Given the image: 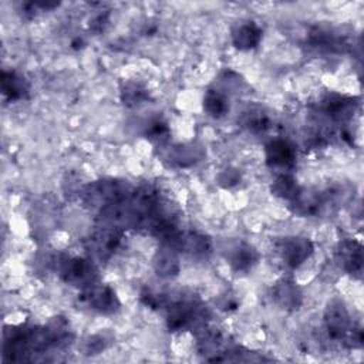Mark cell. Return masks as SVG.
<instances>
[{
  "mask_svg": "<svg viewBox=\"0 0 364 364\" xmlns=\"http://www.w3.org/2000/svg\"><path fill=\"white\" fill-rule=\"evenodd\" d=\"M70 343V331L63 317H54L47 326H18L4 331L3 357L10 361H31L34 354L50 348H63Z\"/></svg>",
  "mask_w": 364,
  "mask_h": 364,
  "instance_id": "cell-1",
  "label": "cell"
},
{
  "mask_svg": "<svg viewBox=\"0 0 364 364\" xmlns=\"http://www.w3.org/2000/svg\"><path fill=\"white\" fill-rule=\"evenodd\" d=\"M166 306V326L169 331L199 330L206 326L209 309L195 296H181Z\"/></svg>",
  "mask_w": 364,
  "mask_h": 364,
  "instance_id": "cell-2",
  "label": "cell"
},
{
  "mask_svg": "<svg viewBox=\"0 0 364 364\" xmlns=\"http://www.w3.org/2000/svg\"><path fill=\"white\" fill-rule=\"evenodd\" d=\"M324 327L328 337L334 341L348 347H361L363 344L361 328L353 324L347 307L338 300H333L327 304L324 311Z\"/></svg>",
  "mask_w": 364,
  "mask_h": 364,
  "instance_id": "cell-3",
  "label": "cell"
},
{
  "mask_svg": "<svg viewBox=\"0 0 364 364\" xmlns=\"http://www.w3.org/2000/svg\"><path fill=\"white\" fill-rule=\"evenodd\" d=\"M54 266L67 284L81 290L98 280V270L91 259L61 255L54 260Z\"/></svg>",
  "mask_w": 364,
  "mask_h": 364,
  "instance_id": "cell-4",
  "label": "cell"
},
{
  "mask_svg": "<svg viewBox=\"0 0 364 364\" xmlns=\"http://www.w3.org/2000/svg\"><path fill=\"white\" fill-rule=\"evenodd\" d=\"M131 192L127 182L117 179H104L87 185L82 191V199L90 206H97L101 209L121 200Z\"/></svg>",
  "mask_w": 364,
  "mask_h": 364,
  "instance_id": "cell-5",
  "label": "cell"
},
{
  "mask_svg": "<svg viewBox=\"0 0 364 364\" xmlns=\"http://www.w3.org/2000/svg\"><path fill=\"white\" fill-rule=\"evenodd\" d=\"M78 300L100 314H114L121 307V301L115 290L108 284H101L98 282L82 289L78 294Z\"/></svg>",
  "mask_w": 364,
  "mask_h": 364,
  "instance_id": "cell-6",
  "label": "cell"
},
{
  "mask_svg": "<svg viewBox=\"0 0 364 364\" xmlns=\"http://www.w3.org/2000/svg\"><path fill=\"white\" fill-rule=\"evenodd\" d=\"M122 242V230L105 226L87 240V252L92 262H107L114 256Z\"/></svg>",
  "mask_w": 364,
  "mask_h": 364,
  "instance_id": "cell-7",
  "label": "cell"
},
{
  "mask_svg": "<svg viewBox=\"0 0 364 364\" xmlns=\"http://www.w3.org/2000/svg\"><path fill=\"white\" fill-rule=\"evenodd\" d=\"M277 253L290 269L300 267L314 252V245L304 236H286L276 243Z\"/></svg>",
  "mask_w": 364,
  "mask_h": 364,
  "instance_id": "cell-8",
  "label": "cell"
},
{
  "mask_svg": "<svg viewBox=\"0 0 364 364\" xmlns=\"http://www.w3.org/2000/svg\"><path fill=\"white\" fill-rule=\"evenodd\" d=\"M264 158L270 169L289 173L296 165V148L287 139L274 138L264 145Z\"/></svg>",
  "mask_w": 364,
  "mask_h": 364,
  "instance_id": "cell-9",
  "label": "cell"
},
{
  "mask_svg": "<svg viewBox=\"0 0 364 364\" xmlns=\"http://www.w3.org/2000/svg\"><path fill=\"white\" fill-rule=\"evenodd\" d=\"M358 102L354 97L328 92L318 101L317 109L321 115L327 117L331 121H347L353 118Z\"/></svg>",
  "mask_w": 364,
  "mask_h": 364,
  "instance_id": "cell-10",
  "label": "cell"
},
{
  "mask_svg": "<svg viewBox=\"0 0 364 364\" xmlns=\"http://www.w3.org/2000/svg\"><path fill=\"white\" fill-rule=\"evenodd\" d=\"M176 252H182L195 257L206 256L210 249L212 243L210 239L198 232H181L178 230L168 242L162 243Z\"/></svg>",
  "mask_w": 364,
  "mask_h": 364,
  "instance_id": "cell-11",
  "label": "cell"
},
{
  "mask_svg": "<svg viewBox=\"0 0 364 364\" xmlns=\"http://www.w3.org/2000/svg\"><path fill=\"white\" fill-rule=\"evenodd\" d=\"M337 260L351 276L361 277L363 273V246L355 239H343L337 246Z\"/></svg>",
  "mask_w": 364,
  "mask_h": 364,
  "instance_id": "cell-12",
  "label": "cell"
},
{
  "mask_svg": "<svg viewBox=\"0 0 364 364\" xmlns=\"http://www.w3.org/2000/svg\"><path fill=\"white\" fill-rule=\"evenodd\" d=\"M327 203H330V193L326 198L317 191L300 188L299 193L290 200V208L299 216H317Z\"/></svg>",
  "mask_w": 364,
  "mask_h": 364,
  "instance_id": "cell-13",
  "label": "cell"
},
{
  "mask_svg": "<svg viewBox=\"0 0 364 364\" xmlns=\"http://www.w3.org/2000/svg\"><path fill=\"white\" fill-rule=\"evenodd\" d=\"M260 260L259 252L247 242L236 243L229 252L228 262L235 273H249Z\"/></svg>",
  "mask_w": 364,
  "mask_h": 364,
  "instance_id": "cell-14",
  "label": "cell"
},
{
  "mask_svg": "<svg viewBox=\"0 0 364 364\" xmlns=\"http://www.w3.org/2000/svg\"><path fill=\"white\" fill-rule=\"evenodd\" d=\"M272 297L284 310H297L301 306L303 294L299 286L290 279H280L272 289Z\"/></svg>",
  "mask_w": 364,
  "mask_h": 364,
  "instance_id": "cell-15",
  "label": "cell"
},
{
  "mask_svg": "<svg viewBox=\"0 0 364 364\" xmlns=\"http://www.w3.org/2000/svg\"><path fill=\"white\" fill-rule=\"evenodd\" d=\"M262 28L255 21H245L232 30V43L240 51H249L259 46L262 40Z\"/></svg>",
  "mask_w": 364,
  "mask_h": 364,
  "instance_id": "cell-16",
  "label": "cell"
},
{
  "mask_svg": "<svg viewBox=\"0 0 364 364\" xmlns=\"http://www.w3.org/2000/svg\"><path fill=\"white\" fill-rule=\"evenodd\" d=\"M0 82H1V92L9 101H20L28 97L30 84L17 71L3 70Z\"/></svg>",
  "mask_w": 364,
  "mask_h": 364,
  "instance_id": "cell-17",
  "label": "cell"
},
{
  "mask_svg": "<svg viewBox=\"0 0 364 364\" xmlns=\"http://www.w3.org/2000/svg\"><path fill=\"white\" fill-rule=\"evenodd\" d=\"M203 154V148L196 144H182L172 146L166 154V159L171 166L188 168L199 162Z\"/></svg>",
  "mask_w": 364,
  "mask_h": 364,
  "instance_id": "cell-18",
  "label": "cell"
},
{
  "mask_svg": "<svg viewBox=\"0 0 364 364\" xmlns=\"http://www.w3.org/2000/svg\"><path fill=\"white\" fill-rule=\"evenodd\" d=\"M309 44L321 51L341 53L347 47L343 37L323 28H316L309 36Z\"/></svg>",
  "mask_w": 364,
  "mask_h": 364,
  "instance_id": "cell-19",
  "label": "cell"
},
{
  "mask_svg": "<svg viewBox=\"0 0 364 364\" xmlns=\"http://www.w3.org/2000/svg\"><path fill=\"white\" fill-rule=\"evenodd\" d=\"M154 269L161 277H175L181 269L176 250L165 245L158 249L154 257Z\"/></svg>",
  "mask_w": 364,
  "mask_h": 364,
  "instance_id": "cell-20",
  "label": "cell"
},
{
  "mask_svg": "<svg viewBox=\"0 0 364 364\" xmlns=\"http://www.w3.org/2000/svg\"><path fill=\"white\" fill-rule=\"evenodd\" d=\"M203 109L212 118H223L229 112L228 94L219 88H209L203 95Z\"/></svg>",
  "mask_w": 364,
  "mask_h": 364,
  "instance_id": "cell-21",
  "label": "cell"
},
{
  "mask_svg": "<svg viewBox=\"0 0 364 364\" xmlns=\"http://www.w3.org/2000/svg\"><path fill=\"white\" fill-rule=\"evenodd\" d=\"M121 101L125 107H139L149 100V91L138 81H125L119 88Z\"/></svg>",
  "mask_w": 364,
  "mask_h": 364,
  "instance_id": "cell-22",
  "label": "cell"
},
{
  "mask_svg": "<svg viewBox=\"0 0 364 364\" xmlns=\"http://www.w3.org/2000/svg\"><path fill=\"white\" fill-rule=\"evenodd\" d=\"M239 124L252 134H262L270 128V118L259 108H250L245 111L237 119Z\"/></svg>",
  "mask_w": 364,
  "mask_h": 364,
  "instance_id": "cell-23",
  "label": "cell"
},
{
  "mask_svg": "<svg viewBox=\"0 0 364 364\" xmlns=\"http://www.w3.org/2000/svg\"><path fill=\"white\" fill-rule=\"evenodd\" d=\"M270 191L274 196L290 202L299 193L300 186L290 173H280L272 183Z\"/></svg>",
  "mask_w": 364,
  "mask_h": 364,
  "instance_id": "cell-24",
  "label": "cell"
},
{
  "mask_svg": "<svg viewBox=\"0 0 364 364\" xmlns=\"http://www.w3.org/2000/svg\"><path fill=\"white\" fill-rule=\"evenodd\" d=\"M145 136H146L148 139H151L152 142L164 144V142H166L168 138H169V128H168L166 122L162 121L161 118L151 119V121L146 124Z\"/></svg>",
  "mask_w": 364,
  "mask_h": 364,
  "instance_id": "cell-25",
  "label": "cell"
},
{
  "mask_svg": "<svg viewBox=\"0 0 364 364\" xmlns=\"http://www.w3.org/2000/svg\"><path fill=\"white\" fill-rule=\"evenodd\" d=\"M240 172L236 168H225L216 178V182L225 188V189H230L233 186H236L240 182Z\"/></svg>",
  "mask_w": 364,
  "mask_h": 364,
  "instance_id": "cell-26",
  "label": "cell"
},
{
  "mask_svg": "<svg viewBox=\"0 0 364 364\" xmlns=\"http://www.w3.org/2000/svg\"><path fill=\"white\" fill-rule=\"evenodd\" d=\"M107 346H108V341H107L105 336L95 334V336L88 337V340L85 341L84 350H85L87 355H94V354H98L100 351H102Z\"/></svg>",
  "mask_w": 364,
  "mask_h": 364,
  "instance_id": "cell-27",
  "label": "cell"
},
{
  "mask_svg": "<svg viewBox=\"0 0 364 364\" xmlns=\"http://www.w3.org/2000/svg\"><path fill=\"white\" fill-rule=\"evenodd\" d=\"M107 21H108V20H107V13H100V14H97V16L90 21V28H91L92 31L100 33V31L104 30Z\"/></svg>",
  "mask_w": 364,
  "mask_h": 364,
  "instance_id": "cell-28",
  "label": "cell"
}]
</instances>
